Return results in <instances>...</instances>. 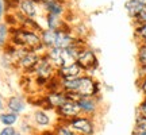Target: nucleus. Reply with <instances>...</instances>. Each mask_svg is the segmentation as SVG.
<instances>
[{
	"label": "nucleus",
	"instance_id": "nucleus-3",
	"mask_svg": "<svg viewBox=\"0 0 146 135\" xmlns=\"http://www.w3.org/2000/svg\"><path fill=\"white\" fill-rule=\"evenodd\" d=\"M102 96V83L94 76L83 74L80 77L77 97H98Z\"/></svg>",
	"mask_w": 146,
	"mask_h": 135
},
{
	"label": "nucleus",
	"instance_id": "nucleus-10",
	"mask_svg": "<svg viewBox=\"0 0 146 135\" xmlns=\"http://www.w3.org/2000/svg\"><path fill=\"white\" fill-rule=\"evenodd\" d=\"M27 107H29V100L23 95H11L5 97V111L22 116L27 111Z\"/></svg>",
	"mask_w": 146,
	"mask_h": 135
},
{
	"label": "nucleus",
	"instance_id": "nucleus-14",
	"mask_svg": "<svg viewBox=\"0 0 146 135\" xmlns=\"http://www.w3.org/2000/svg\"><path fill=\"white\" fill-rule=\"evenodd\" d=\"M43 19H45V28H49V30H53V31L62 30V27L68 23L64 18L52 15V14H43Z\"/></svg>",
	"mask_w": 146,
	"mask_h": 135
},
{
	"label": "nucleus",
	"instance_id": "nucleus-33",
	"mask_svg": "<svg viewBox=\"0 0 146 135\" xmlns=\"http://www.w3.org/2000/svg\"><path fill=\"white\" fill-rule=\"evenodd\" d=\"M39 4H43V3H49V1H52V0H36Z\"/></svg>",
	"mask_w": 146,
	"mask_h": 135
},
{
	"label": "nucleus",
	"instance_id": "nucleus-20",
	"mask_svg": "<svg viewBox=\"0 0 146 135\" xmlns=\"http://www.w3.org/2000/svg\"><path fill=\"white\" fill-rule=\"evenodd\" d=\"M11 41V27H8L4 22L0 23V49L3 50L10 45Z\"/></svg>",
	"mask_w": 146,
	"mask_h": 135
},
{
	"label": "nucleus",
	"instance_id": "nucleus-28",
	"mask_svg": "<svg viewBox=\"0 0 146 135\" xmlns=\"http://www.w3.org/2000/svg\"><path fill=\"white\" fill-rule=\"evenodd\" d=\"M15 131H16L15 127H3L0 130V135H14Z\"/></svg>",
	"mask_w": 146,
	"mask_h": 135
},
{
	"label": "nucleus",
	"instance_id": "nucleus-13",
	"mask_svg": "<svg viewBox=\"0 0 146 135\" xmlns=\"http://www.w3.org/2000/svg\"><path fill=\"white\" fill-rule=\"evenodd\" d=\"M84 74L83 68L80 66L77 62L72 64L69 66H62V68H58L56 76L58 78H77L81 77Z\"/></svg>",
	"mask_w": 146,
	"mask_h": 135
},
{
	"label": "nucleus",
	"instance_id": "nucleus-30",
	"mask_svg": "<svg viewBox=\"0 0 146 135\" xmlns=\"http://www.w3.org/2000/svg\"><path fill=\"white\" fill-rule=\"evenodd\" d=\"M134 124H146V116L143 115H135V123Z\"/></svg>",
	"mask_w": 146,
	"mask_h": 135
},
{
	"label": "nucleus",
	"instance_id": "nucleus-11",
	"mask_svg": "<svg viewBox=\"0 0 146 135\" xmlns=\"http://www.w3.org/2000/svg\"><path fill=\"white\" fill-rule=\"evenodd\" d=\"M41 5L43 14H52V15L60 16V18H65V15L69 12L66 0H52V1L43 3Z\"/></svg>",
	"mask_w": 146,
	"mask_h": 135
},
{
	"label": "nucleus",
	"instance_id": "nucleus-32",
	"mask_svg": "<svg viewBox=\"0 0 146 135\" xmlns=\"http://www.w3.org/2000/svg\"><path fill=\"white\" fill-rule=\"evenodd\" d=\"M41 135H56V134H54V131H53L52 128H49V130L41 131Z\"/></svg>",
	"mask_w": 146,
	"mask_h": 135
},
{
	"label": "nucleus",
	"instance_id": "nucleus-26",
	"mask_svg": "<svg viewBox=\"0 0 146 135\" xmlns=\"http://www.w3.org/2000/svg\"><path fill=\"white\" fill-rule=\"evenodd\" d=\"M137 87H138V89L142 92L143 97H146V77L137 78Z\"/></svg>",
	"mask_w": 146,
	"mask_h": 135
},
{
	"label": "nucleus",
	"instance_id": "nucleus-6",
	"mask_svg": "<svg viewBox=\"0 0 146 135\" xmlns=\"http://www.w3.org/2000/svg\"><path fill=\"white\" fill-rule=\"evenodd\" d=\"M56 119L58 122H64L66 123L73 118H77L81 115V111H80V107H78V103L76 99H69L66 100L62 105H60L56 111Z\"/></svg>",
	"mask_w": 146,
	"mask_h": 135
},
{
	"label": "nucleus",
	"instance_id": "nucleus-27",
	"mask_svg": "<svg viewBox=\"0 0 146 135\" xmlns=\"http://www.w3.org/2000/svg\"><path fill=\"white\" fill-rule=\"evenodd\" d=\"M137 114L146 116V97H143V99L141 100V103L138 104V107H137Z\"/></svg>",
	"mask_w": 146,
	"mask_h": 135
},
{
	"label": "nucleus",
	"instance_id": "nucleus-1",
	"mask_svg": "<svg viewBox=\"0 0 146 135\" xmlns=\"http://www.w3.org/2000/svg\"><path fill=\"white\" fill-rule=\"evenodd\" d=\"M11 45L23 49V50H31L38 53L39 56L46 53V49L41 43V35L39 32L26 30L23 27H12L11 28Z\"/></svg>",
	"mask_w": 146,
	"mask_h": 135
},
{
	"label": "nucleus",
	"instance_id": "nucleus-9",
	"mask_svg": "<svg viewBox=\"0 0 146 135\" xmlns=\"http://www.w3.org/2000/svg\"><path fill=\"white\" fill-rule=\"evenodd\" d=\"M41 56L35 52H31V50H27L25 52V54L21 57V60L18 61V65H16V70H21L23 74H27V76H31L33 70L35 65L38 64Z\"/></svg>",
	"mask_w": 146,
	"mask_h": 135
},
{
	"label": "nucleus",
	"instance_id": "nucleus-24",
	"mask_svg": "<svg viewBox=\"0 0 146 135\" xmlns=\"http://www.w3.org/2000/svg\"><path fill=\"white\" fill-rule=\"evenodd\" d=\"M137 65L138 66L146 65V43L138 45V50H137Z\"/></svg>",
	"mask_w": 146,
	"mask_h": 135
},
{
	"label": "nucleus",
	"instance_id": "nucleus-21",
	"mask_svg": "<svg viewBox=\"0 0 146 135\" xmlns=\"http://www.w3.org/2000/svg\"><path fill=\"white\" fill-rule=\"evenodd\" d=\"M52 130L54 131V134L56 135H78L76 134L74 131L69 127L66 123H64V122H56L54 124H53L52 127Z\"/></svg>",
	"mask_w": 146,
	"mask_h": 135
},
{
	"label": "nucleus",
	"instance_id": "nucleus-16",
	"mask_svg": "<svg viewBox=\"0 0 146 135\" xmlns=\"http://www.w3.org/2000/svg\"><path fill=\"white\" fill-rule=\"evenodd\" d=\"M143 8H145V5L141 4L138 0H127L125 3V10L131 21H134L137 16L143 11Z\"/></svg>",
	"mask_w": 146,
	"mask_h": 135
},
{
	"label": "nucleus",
	"instance_id": "nucleus-18",
	"mask_svg": "<svg viewBox=\"0 0 146 135\" xmlns=\"http://www.w3.org/2000/svg\"><path fill=\"white\" fill-rule=\"evenodd\" d=\"M41 43L45 49H52L56 46V39H57V31H53L49 28H43L41 31Z\"/></svg>",
	"mask_w": 146,
	"mask_h": 135
},
{
	"label": "nucleus",
	"instance_id": "nucleus-5",
	"mask_svg": "<svg viewBox=\"0 0 146 135\" xmlns=\"http://www.w3.org/2000/svg\"><path fill=\"white\" fill-rule=\"evenodd\" d=\"M77 103L80 107V111H81V115L95 119L100 114L102 103H103V95L98 96V97H78Z\"/></svg>",
	"mask_w": 146,
	"mask_h": 135
},
{
	"label": "nucleus",
	"instance_id": "nucleus-25",
	"mask_svg": "<svg viewBox=\"0 0 146 135\" xmlns=\"http://www.w3.org/2000/svg\"><path fill=\"white\" fill-rule=\"evenodd\" d=\"M133 22V26H137V24H143V23H146V7L143 8V11H142L139 15L137 16Z\"/></svg>",
	"mask_w": 146,
	"mask_h": 135
},
{
	"label": "nucleus",
	"instance_id": "nucleus-36",
	"mask_svg": "<svg viewBox=\"0 0 146 135\" xmlns=\"http://www.w3.org/2000/svg\"><path fill=\"white\" fill-rule=\"evenodd\" d=\"M143 135H146V134H143Z\"/></svg>",
	"mask_w": 146,
	"mask_h": 135
},
{
	"label": "nucleus",
	"instance_id": "nucleus-4",
	"mask_svg": "<svg viewBox=\"0 0 146 135\" xmlns=\"http://www.w3.org/2000/svg\"><path fill=\"white\" fill-rule=\"evenodd\" d=\"M66 124L78 135H96V130H98L96 120L84 115L70 119L69 122H66Z\"/></svg>",
	"mask_w": 146,
	"mask_h": 135
},
{
	"label": "nucleus",
	"instance_id": "nucleus-12",
	"mask_svg": "<svg viewBox=\"0 0 146 135\" xmlns=\"http://www.w3.org/2000/svg\"><path fill=\"white\" fill-rule=\"evenodd\" d=\"M18 11L21 14H23L25 16L33 18V19H38L41 15H43L42 5L36 0H22Z\"/></svg>",
	"mask_w": 146,
	"mask_h": 135
},
{
	"label": "nucleus",
	"instance_id": "nucleus-31",
	"mask_svg": "<svg viewBox=\"0 0 146 135\" xmlns=\"http://www.w3.org/2000/svg\"><path fill=\"white\" fill-rule=\"evenodd\" d=\"M3 111H5V97H4V95L0 92V114Z\"/></svg>",
	"mask_w": 146,
	"mask_h": 135
},
{
	"label": "nucleus",
	"instance_id": "nucleus-34",
	"mask_svg": "<svg viewBox=\"0 0 146 135\" xmlns=\"http://www.w3.org/2000/svg\"><path fill=\"white\" fill-rule=\"evenodd\" d=\"M14 135H26V134H23V132H22V131L16 130V131H15V134H14Z\"/></svg>",
	"mask_w": 146,
	"mask_h": 135
},
{
	"label": "nucleus",
	"instance_id": "nucleus-35",
	"mask_svg": "<svg viewBox=\"0 0 146 135\" xmlns=\"http://www.w3.org/2000/svg\"><path fill=\"white\" fill-rule=\"evenodd\" d=\"M138 1H139V3H141V4H143L146 7V0H138Z\"/></svg>",
	"mask_w": 146,
	"mask_h": 135
},
{
	"label": "nucleus",
	"instance_id": "nucleus-8",
	"mask_svg": "<svg viewBox=\"0 0 146 135\" xmlns=\"http://www.w3.org/2000/svg\"><path fill=\"white\" fill-rule=\"evenodd\" d=\"M31 122H33V124H34V127H35V130L38 131V132L49 130V128L53 127V124L56 123V122L52 120L50 112L46 111V109H43V108H35L33 111Z\"/></svg>",
	"mask_w": 146,
	"mask_h": 135
},
{
	"label": "nucleus",
	"instance_id": "nucleus-19",
	"mask_svg": "<svg viewBox=\"0 0 146 135\" xmlns=\"http://www.w3.org/2000/svg\"><path fill=\"white\" fill-rule=\"evenodd\" d=\"M21 122V116L19 115L10 112V111H3L0 114V123L4 127H14Z\"/></svg>",
	"mask_w": 146,
	"mask_h": 135
},
{
	"label": "nucleus",
	"instance_id": "nucleus-17",
	"mask_svg": "<svg viewBox=\"0 0 146 135\" xmlns=\"http://www.w3.org/2000/svg\"><path fill=\"white\" fill-rule=\"evenodd\" d=\"M62 54H64V49L60 47H52V49H47L45 56L49 58V61L56 66V69L62 66Z\"/></svg>",
	"mask_w": 146,
	"mask_h": 135
},
{
	"label": "nucleus",
	"instance_id": "nucleus-22",
	"mask_svg": "<svg viewBox=\"0 0 146 135\" xmlns=\"http://www.w3.org/2000/svg\"><path fill=\"white\" fill-rule=\"evenodd\" d=\"M134 39H135L137 45L146 43V23L134 26Z\"/></svg>",
	"mask_w": 146,
	"mask_h": 135
},
{
	"label": "nucleus",
	"instance_id": "nucleus-2",
	"mask_svg": "<svg viewBox=\"0 0 146 135\" xmlns=\"http://www.w3.org/2000/svg\"><path fill=\"white\" fill-rule=\"evenodd\" d=\"M76 62L83 68L84 74H89V76H94L95 73L98 72L99 69V58L98 54L94 49H91L89 46L84 47L83 50H80L77 58H76Z\"/></svg>",
	"mask_w": 146,
	"mask_h": 135
},
{
	"label": "nucleus",
	"instance_id": "nucleus-23",
	"mask_svg": "<svg viewBox=\"0 0 146 135\" xmlns=\"http://www.w3.org/2000/svg\"><path fill=\"white\" fill-rule=\"evenodd\" d=\"M73 34H74L76 38H83V39H87V38H88V34H89V28L87 27L85 23L80 22L78 24H74V26H73Z\"/></svg>",
	"mask_w": 146,
	"mask_h": 135
},
{
	"label": "nucleus",
	"instance_id": "nucleus-7",
	"mask_svg": "<svg viewBox=\"0 0 146 135\" xmlns=\"http://www.w3.org/2000/svg\"><path fill=\"white\" fill-rule=\"evenodd\" d=\"M56 73H57L56 66L49 61V58H47L45 54H42L41 58H39V61H38V64L35 65L34 70H33L31 76L33 77H36V78H45V80L49 81V80H52L53 77H56Z\"/></svg>",
	"mask_w": 146,
	"mask_h": 135
},
{
	"label": "nucleus",
	"instance_id": "nucleus-29",
	"mask_svg": "<svg viewBox=\"0 0 146 135\" xmlns=\"http://www.w3.org/2000/svg\"><path fill=\"white\" fill-rule=\"evenodd\" d=\"M7 14L5 11V5H4V0H0V23L4 21V16Z\"/></svg>",
	"mask_w": 146,
	"mask_h": 135
},
{
	"label": "nucleus",
	"instance_id": "nucleus-15",
	"mask_svg": "<svg viewBox=\"0 0 146 135\" xmlns=\"http://www.w3.org/2000/svg\"><path fill=\"white\" fill-rule=\"evenodd\" d=\"M80 85V77L77 78H60V88L65 93L77 95V89Z\"/></svg>",
	"mask_w": 146,
	"mask_h": 135
}]
</instances>
